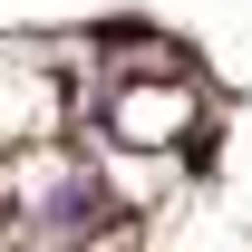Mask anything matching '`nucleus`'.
Returning <instances> with one entry per match:
<instances>
[{
  "label": "nucleus",
  "mask_w": 252,
  "mask_h": 252,
  "mask_svg": "<svg viewBox=\"0 0 252 252\" xmlns=\"http://www.w3.org/2000/svg\"><path fill=\"white\" fill-rule=\"evenodd\" d=\"M0 252H20V243H0Z\"/></svg>",
  "instance_id": "f03ea898"
},
{
  "label": "nucleus",
  "mask_w": 252,
  "mask_h": 252,
  "mask_svg": "<svg viewBox=\"0 0 252 252\" xmlns=\"http://www.w3.org/2000/svg\"><path fill=\"white\" fill-rule=\"evenodd\" d=\"M39 223H49L59 243H88L97 223H107V194H97L88 175H68V185H49V204H39Z\"/></svg>",
  "instance_id": "f257e3e1"
}]
</instances>
